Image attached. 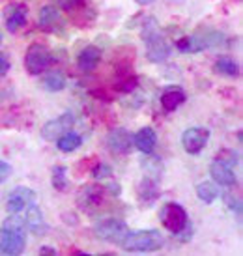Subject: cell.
Listing matches in <instances>:
<instances>
[{
	"label": "cell",
	"instance_id": "obj_26",
	"mask_svg": "<svg viewBox=\"0 0 243 256\" xmlns=\"http://www.w3.org/2000/svg\"><path fill=\"white\" fill-rule=\"evenodd\" d=\"M118 92H124V94H128V92H131V90H135L136 88V77L135 75H129V73H126L124 77L116 82V86H114Z\"/></svg>",
	"mask_w": 243,
	"mask_h": 256
},
{
	"label": "cell",
	"instance_id": "obj_19",
	"mask_svg": "<svg viewBox=\"0 0 243 256\" xmlns=\"http://www.w3.org/2000/svg\"><path fill=\"white\" fill-rule=\"evenodd\" d=\"M133 144L142 154H152L154 148H156V144H158V135H156V131L152 128H142L133 136Z\"/></svg>",
	"mask_w": 243,
	"mask_h": 256
},
{
	"label": "cell",
	"instance_id": "obj_20",
	"mask_svg": "<svg viewBox=\"0 0 243 256\" xmlns=\"http://www.w3.org/2000/svg\"><path fill=\"white\" fill-rule=\"evenodd\" d=\"M186 101V94L182 88H166L161 96V107L166 110V112H172V110H176V108L182 105Z\"/></svg>",
	"mask_w": 243,
	"mask_h": 256
},
{
	"label": "cell",
	"instance_id": "obj_18",
	"mask_svg": "<svg viewBox=\"0 0 243 256\" xmlns=\"http://www.w3.org/2000/svg\"><path fill=\"white\" fill-rule=\"evenodd\" d=\"M28 212H26V217H24V222H26V226L30 228V232H34L36 236H45L47 234V222L43 219V212L40 210L38 206H28L26 208Z\"/></svg>",
	"mask_w": 243,
	"mask_h": 256
},
{
	"label": "cell",
	"instance_id": "obj_24",
	"mask_svg": "<svg viewBox=\"0 0 243 256\" xmlns=\"http://www.w3.org/2000/svg\"><path fill=\"white\" fill-rule=\"evenodd\" d=\"M42 86L49 92H60L66 88V77L60 72H50L45 75Z\"/></svg>",
	"mask_w": 243,
	"mask_h": 256
},
{
	"label": "cell",
	"instance_id": "obj_28",
	"mask_svg": "<svg viewBox=\"0 0 243 256\" xmlns=\"http://www.w3.org/2000/svg\"><path fill=\"white\" fill-rule=\"evenodd\" d=\"M24 226H26L24 219L17 217V215H12V217H8V219L4 220V228L14 230V232H24Z\"/></svg>",
	"mask_w": 243,
	"mask_h": 256
},
{
	"label": "cell",
	"instance_id": "obj_13",
	"mask_svg": "<svg viewBox=\"0 0 243 256\" xmlns=\"http://www.w3.org/2000/svg\"><path fill=\"white\" fill-rule=\"evenodd\" d=\"M38 26L43 32H60L64 28V19L54 6H45L40 12V19H38Z\"/></svg>",
	"mask_w": 243,
	"mask_h": 256
},
{
	"label": "cell",
	"instance_id": "obj_8",
	"mask_svg": "<svg viewBox=\"0 0 243 256\" xmlns=\"http://www.w3.org/2000/svg\"><path fill=\"white\" fill-rule=\"evenodd\" d=\"M208 140H210V131L206 128H191L182 135V146L189 156H198L206 148Z\"/></svg>",
	"mask_w": 243,
	"mask_h": 256
},
{
	"label": "cell",
	"instance_id": "obj_25",
	"mask_svg": "<svg viewBox=\"0 0 243 256\" xmlns=\"http://www.w3.org/2000/svg\"><path fill=\"white\" fill-rule=\"evenodd\" d=\"M50 184L56 191H66L68 189V168L62 164L52 166V174H50Z\"/></svg>",
	"mask_w": 243,
	"mask_h": 256
},
{
	"label": "cell",
	"instance_id": "obj_4",
	"mask_svg": "<svg viewBox=\"0 0 243 256\" xmlns=\"http://www.w3.org/2000/svg\"><path fill=\"white\" fill-rule=\"evenodd\" d=\"M52 64V52L43 43H32L24 54V68L30 75H40Z\"/></svg>",
	"mask_w": 243,
	"mask_h": 256
},
{
	"label": "cell",
	"instance_id": "obj_23",
	"mask_svg": "<svg viewBox=\"0 0 243 256\" xmlns=\"http://www.w3.org/2000/svg\"><path fill=\"white\" fill-rule=\"evenodd\" d=\"M215 73H219V75H224V77H238V73H240V68L238 64L228 56H219L215 60V66H214Z\"/></svg>",
	"mask_w": 243,
	"mask_h": 256
},
{
	"label": "cell",
	"instance_id": "obj_29",
	"mask_svg": "<svg viewBox=\"0 0 243 256\" xmlns=\"http://www.w3.org/2000/svg\"><path fill=\"white\" fill-rule=\"evenodd\" d=\"M110 174H112V170H110V166H108L107 163H98L92 168L94 180H100V182L105 178H110Z\"/></svg>",
	"mask_w": 243,
	"mask_h": 256
},
{
	"label": "cell",
	"instance_id": "obj_33",
	"mask_svg": "<svg viewBox=\"0 0 243 256\" xmlns=\"http://www.w3.org/2000/svg\"><path fill=\"white\" fill-rule=\"evenodd\" d=\"M105 191L107 192H110V194H114V196H118V194H120V185L116 184H108L107 187H105Z\"/></svg>",
	"mask_w": 243,
	"mask_h": 256
},
{
	"label": "cell",
	"instance_id": "obj_30",
	"mask_svg": "<svg viewBox=\"0 0 243 256\" xmlns=\"http://www.w3.org/2000/svg\"><path fill=\"white\" fill-rule=\"evenodd\" d=\"M12 176V166L6 161H0V184H4Z\"/></svg>",
	"mask_w": 243,
	"mask_h": 256
},
{
	"label": "cell",
	"instance_id": "obj_27",
	"mask_svg": "<svg viewBox=\"0 0 243 256\" xmlns=\"http://www.w3.org/2000/svg\"><path fill=\"white\" fill-rule=\"evenodd\" d=\"M217 161L228 164V166H234V164H238L240 157H238V154L234 150H221V152L217 154Z\"/></svg>",
	"mask_w": 243,
	"mask_h": 256
},
{
	"label": "cell",
	"instance_id": "obj_16",
	"mask_svg": "<svg viewBox=\"0 0 243 256\" xmlns=\"http://www.w3.org/2000/svg\"><path fill=\"white\" fill-rule=\"evenodd\" d=\"M28 10L24 4H12L6 8V28L10 32H19L26 24Z\"/></svg>",
	"mask_w": 243,
	"mask_h": 256
},
{
	"label": "cell",
	"instance_id": "obj_15",
	"mask_svg": "<svg viewBox=\"0 0 243 256\" xmlns=\"http://www.w3.org/2000/svg\"><path fill=\"white\" fill-rule=\"evenodd\" d=\"M136 196H138V202L140 206H152L156 200L159 198V187H158V180L146 176L142 178V182L136 187Z\"/></svg>",
	"mask_w": 243,
	"mask_h": 256
},
{
	"label": "cell",
	"instance_id": "obj_35",
	"mask_svg": "<svg viewBox=\"0 0 243 256\" xmlns=\"http://www.w3.org/2000/svg\"><path fill=\"white\" fill-rule=\"evenodd\" d=\"M136 4H140V6H148V4H152V2H156V0H135Z\"/></svg>",
	"mask_w": 243,
	"mask_h": 256
},
{
	"label": "cell",
	"instance_id": "obj_22",
	"mask_svg": "<svg viewBox=\"0 0 243 256\" xmlns=\"http://www.w3.org/2000/svg\"><path fill=\"white\" fill-rule=\"evenodd\" d=\"M196 196L206 202V204H212L215 202V198L219 196V187L215 182H200L196 185Z\"/></svg>",
	"mask_w": 243,
	"mask_h": 256
},
{
	"label": "cell",
	"instance_id": "obj_6",
	"mask_svg": "<svg viewBox=\"0 0 243 256\" xmlns=\"http://www.w3.org/2000/svg\"><path fill=\"white\" fill-rule=\"evenodd\" d=\"M129 234L128 224L120 219H103L96 224V236L108 243H118L124 242V238Z\"/></svg>",
	"mask_w": 243,
	"mask_h": 256
},
{
	"label": "cell",
	"instance_id": "obj_2",
	"mask_svg": "<svg viewBox=\"0 0 243 256\" xmlns=\"http://www.w3.org/2000/svg\"><path fill=\"white\" fill-rule=\"evenodd\" d=\"M163 243V236L158 230H138V232H129L120 245L131 252H152L161 249Z\"/></svg>",
	"mask_w": 243,
	"mask_h": 256
},
{
	"label": "cell",
	"instance_id": "obj_14",
	"mask_svg": "<svg viewBox=\"0 0 243 256\" xmlns=\"http://www.w3.org/2000/svg\"><path fill=\"white\" fill-rule=\"evenodd\" d=\"M210 174H212V178H214L215 184L222 185V187H234L238 182L236 174L232 170V166L221 163V161H217V159L210 164Z\"/></svg>",
	"mask_w": 243,
	"mask_h": 256
},
{
	"label": "cell",
	"instance_id": "obj_31",
	"mask_svg": "<svg viewBox=\"0 0 243 256\" xmlns=\"http://www.w3.org/2000/svg\"><path fill=\"white\" fill-rule=\"evenodd\" d=\"M226 204H228V208L232 212H236L238 217L242 215V202H240V198H232L228 194V196H226Z\"/></svg>",
	"mask_w": 243,
	"mask_h": 256
},
{
	"label": "cell",
	"instance_id": "obj_10",
	"mask_svg": "<svg viewBox=\"0 0 243 256\" xmlns=\"http://www.w3.org/2000/svg\"><path fill=\"white\" fill-rule=\"evenodd\" d=\"M105 144H107L108 152H112L116 156H126V154H129V150H131L133 136H131V133H129L128 129L114 128L108 131Z\"/></svg>",
	"mask_w": 243,
	"mask_h": 256
},
{
	"label": "cell",
	"instance_id": "obj_1",
	"mask_svg": "<svg viewBox=\"0 0 243 256\" xmlns=\"http://www.w3.org/2000/svg\"><path fill=\"white\" fill-rule=\"evenodd\" d=\"M142 40L146 43V56H148V60L159 64V62H163V60H166V58L170 56V50H172L170 43L161 36V32H159L158 24H156L154 19H150V21L144 24Z\"/></svg>",
	"mask_w": 243,
	"mask_h": 256
},
{
	"label": "cell",
	"instance_id": "obj_5",
	"mask_svg": "<svg viewBox=\"0 0 243 256\" xmlns=\"http://www.w3.org/2000/svg\"><path fill=\"white\" fill-rule=\"evenodd\" d=\"M159 217H161L163 226L174 236L182 234L187 228V212L184 210V206H180L176 202L164 204L161 208V212H159Z\"/></svg>",
	"mask_w": 243,
	"mask_h": 256
},
{
	"label": "cell",
	"instance_id": "obj_9",
	"mask_svg": "<svg viewBox=\"0 0 243 256\" xmlns=\"http://www.w3.org/2000/svg\"><path fill=\"white\" fill-rule=\"evenodd\" d=\"M105 187H98V185H84L77 194V204L80 210L84 212H94L105 202Z\"/></svg>",
	"mask_w": 243,
	"mask_h": 256
},
{
	"label": "cell",
	"instance_id": "obj_11",
	"mask_svg": "<svg viewBox=\"0 0 243 256\" xmlns=\"http://www.w3.org/2000/svg\"><path fill=\"white\" fill-rule=\"evenodd\" d=\"M26 245L24 232H14L8 228H0V252L2 254H21Z\"/></svg>",
	"mask_w": 243,
	"mask_h": 256
},
{
	"label": "cell",
	"instance_id": "obj_17",
	"mask_svg": "<svg viewBox=\"0 0 243 256\" xmlns=\"http://www.w3.org/2000/svg\"><path fill=\"white\" fill-rule=\"evenodd\" d=\"M101 62V49L96 45H88L79 52L77 58V66L80 72H94L98 64Z\"/></svg>",
	"mask_w": 243,
	"mask_h": 256
},
{
	"label": "cell",
	"instance_id": "obj_21",
	"mask_svg": "<svg viewBox=\"0 0 243 256\" xmlns=\"http://www.w3.org/2000/svg\"><path fill=\"white\" fill-rule=\"evenodd\" d=\"M80 144H82L80 135L79 133H73V131L64 133V135L56 140L58 150H60V152H64V154H72V152H75L77 148H80Z\"/></svg>",
	"mask_w": 243,
	"mask_h": 256
},
{
	"label": "cell",
	"instance_id": "obj_12",
	"mask_svg": "<svg viewBox=\"0 0 243 256\" xmlns=\"http://www.w3.org/2000/svg\"><path fill=\"white\" fill-rule=\"evenodd\" d=\"M36 202V192L28 189V187H15L14 191L10 192L6 202V210L10 214H19L22 210H26Z\"/></svg>",
	"mask_w": 243,
	"mask_h": 256
},
{
	"label": "cell",
	"instance_id": "obj_34",
	"mask_svg": "<svg viewBox=\"0 0 243 256\" xmlns=\"http://www.w3.org/2000/svg\"><path fill=\"white\" fill-rule=\"evenodd\" d=\"M40 254H56V249L54 247H43V249H40Z\"/></svg>",
	"mask_w": 243,
	"mask_h": 256
},
{
	"label": "cell",
	"instance_id": "obj_7",
	"mask_svg": "<svg viewBox=\"0 0 243 256\" xmlns=\"http://www.w3.org/2000/svg\"><path fill=\"white\" fill-rule=\"evenodd\" d=\"M75 126V116L72 112H64L56 116L54 120H49L42 128V136L47 142H56L60 136L72 131V128Z\"/></svg>",
	"mask_w": 243,
	"mask_h": 256
},
{
	"label": "cell",
	"instance_id": "obj_3",
	"mask_svg": "<svg viewBox=\"0 0 243 256\" xmlns=\"http://www.w3.org/2000/svg\"><path fill=\"white\" fill-rule=\"evenodd\" d=\"M224 43V36L214 30H206L204 34H194V36L180 38L176 42V49L182 52H198L202 49H217Z\"/></svg>",
	"mask_w": 243,
	"mask_h": 256
},
{
	"label": "cell",
	"instance_id": "obj_32",
	"mask_svg": "<svg viewBox=\"0 0 243 256\" xmlns=\"http://www.w3.org/2000/svg\"><path fill=\"white\" fill-rule=\"evenodd\" d=\"M10 68H12V64H10V58H8L4 52H0V77H4V75L10 72Z\"/></svg>",
	"mask_w": 243,
	"mask_h": 256
},
{
	"label": "cell",
	"instance_id": "obj_36",
	"mask_svg": "<svg viewBox=\"0 0 243 256\" xmlns=\"http://www.w3.org/2000/svg\"><path fill=\"white\" fill-rule=\"evenodd\" d=\"M0 43H2V34H0Z\"/></svg>",
	"mask_w": 243,
	"mask_h": 256
}]
</instances>
